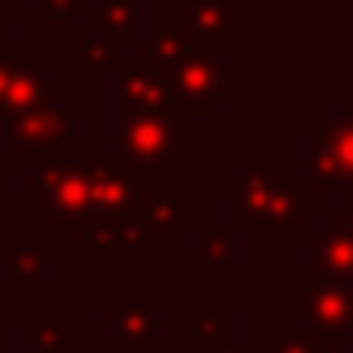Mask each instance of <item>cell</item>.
<instances>
[{"label":"cell","mask_w":353,"mask_h":353,"mask_svg":"<svg viewBox=\"0 0 353 353\" xmlns=\"http://www.w3.org/2000/svg\"><path fill=\"white\" fill-rule=\"evenodd\" d=\"M254 225L283 229V233H303L307 229L303 200L295 196L291 183L270 179V162L262 154L250 162V170L241 174V183H237V196H233V229L245 233Z\"/></svg>","instance_id":"6da1fadb"},{"label":"cell","mask_w":353,"mask_h":353,"mask_svg":"<svg viewBox=\"0 0 353 353\" xmlns=\"http://www.w3.org/2000/svg\"><path fill=\"white\" fill-rule=\"evenodd\" d=\"M307 137H312V154H307V166H303L307 192H316V196L332 192V188L353 192V96L345 100L341 121L312 117Z\"/></svg>","instance_id":"7a4b0ae2"},{"label":"cell","mask_w":353,"mask_h":353,"mask_svg":"<svg viewBox=\"0 0 353 353\" xmlns=\"http://www.w3.org/2000/svg\"><path fill=\"white\" fill-rule=\"evenodd\" d=\"M170 112L179 117H212L225 96V67L212 54L183 50L170 67Z\"/></svg>","instance_id":"3957f363"},{"label":"cell","mask_w":353,"mask_h":353,"mask_svg":"<svg viewBox=\"0 0 353 353\" xmlns=\"http://www.w3.org/2000/svg\"><path fill=\"white\" fill-rule=\"evenodd\" d=\"M174 121L170 112H125L121 154L125 162L150 166L158 174H174Z\"/></svg>","instance_id":"277c9868"},{"label":"cell","mask_w":353,"mask_h":353,"mask_svg":"<svg viewBox=\"0 0 353 353\" xmlns=\"http://www.w3.org/2000/svg\"><path fill=\"white\" fill-rule=\"evenodd\" d=\"M307 316H312V328L324 332V336H345L353 328V283L324 270L320 262H312L307 279Z\"/></svg>","instance_id":"5b68a950"},{"label":"cell","mask_w":353,"mask_h":353,"mask_svg":"<svg viewBox=\"0 0 353 353\" xmlns=\"http://www.w3.org/2000/svg\"><path fill=\"white\" fill-rule=\"evenodd\" d=\"M92 212V192H88V174L83 166H59L54 183L46 192V229H67L79 225Z\"/></svg>","instance_id":"8992f818"},{"label":"cell","mask_w":353,"mask_h":353,"mask_svg":"<svg viewBox=\"0 0 353 353\" xmlns=\"http://www.w3.org/2000/svg\"><path fill=\"white\" fill-rule=\"evenodd\" d=\"M88 192H92V208L100 212H125L133 204V170L129 162H88Z\"/></svg>","instance_id":"52a82bcc"},{"label":"cell","mask_w":353,"mask_h":353,"mask_svg":"<svg viewBox=\"0 0 353 353\" xmlns=\"http://www.w3.org/2000/svg\"><path fill=\"white\" fill-rule=\"evenodd\" d=\"M307 254L324 270H332V274H341V279L353 283V225H341L328 212L324 229L320 233H307Z\"/></svg>","instance_id":"ba28073f"},{"label":"cell","mask_w":353,"mask_h":353,"mask_svg":"<svg viewBox=\"0 0 353 353\" xmlns=\"http://www.w3.org/2000/svg\"><path fill=\"white\" fill-rule=\"evenodd\" d=\"M229 9H233V0H192V5L179 9V30L183 38L192 42H221L225 30H229Z\"/></svg>","instance_id":"9c48e42d"},{"label":"cell","mask_w":353,"mask_h":353,"mask_svg":"<svg viewBox=\"0 0 353 353\" xmlns=\"http://www.w3.org/2000/svg\"><path fill=\"white\" fill-rule=\"evenodd\" d=\"M96 320L108 332H117V341H125V345H154L158 341V316L141 303H125V307L108 303V307L96 312Z\"/></svg>","instance_id":"30bf717a"},{"label":"cell","mask_w":353,"mask_h":353,"mask_svg":"<svg viewBox=\"0 0 353 353\" xmlns=\"http://www.w3.org/2000/svg\"><path fill=\"white\" fill-rule=\"evenodd\" d=\"M67 137H71V121H67V117H59V112H34V117H26V121L13 129L9 150H13V154L54 150V145L67 141Z\"/></svg>","instance_id":"8fae6325"},{"label":"cell","mask_w":353,"mask_h":353,"mask_svg":"<svg viewBox=\"0 0 353 353\" xmlns=\"http://www.w3.org/2000/svg\"><path fill=\"white\" fill-rule=\"evenodd\" d=\"M258 353H341V336H324V332H295L274 324L266 332V341L258 345Z\"/></svg>","instance_id":"7c38bea8"},{"label":"cell","mask_w":353,"mask_h":353,"mask_svg":"<svg viewBox=\"0 0 353 353\" xmlns=\"http://www.w3.org/2000/svg\"><path fill=\"white\" fill-rule=\"evenodd\" d=\"M133 208L158 229V233H179V229H192V212H179L174 208V196L166 192H154V196H133Z\"/></svg>","instance_id":"4fadbf2b"},{"label":"cell","mask_w":353,"mask_h":353,"mask_svg":"<svg viewBox=\"0 0 353 353\" xmlns=\"http://www.w3.org/2000/svg\"><path fill=\"white\" fill-rule=\"evenodd\" d=\"M46 279V258L38 250H17V254H5V287L9 291H26V287H38Z\"/></svg>","instance_id":"5bb4252c"},{"label":"cell","mask_w":353,"mask_h":353,"mask_svg":"<svg viewBox=\"0 0 353 353\" xmlns=\"http://www.w3.org/2000/svg\"><path fill=\"white\" fill-rule=\"evenodd\" d=\"M196 270H221L233 262V237L229 233H200V245L192 254Z\"/></svg>","instance_id":"9a60e30c"},{"label":"cell","mask_w":353,"mask_h":353,"mask_svg":"<svg viewBox=\"0 0 353 353\" xmlns=\"http://www.w3.org/2000/svg\"><path fill=\"white\" fill-rule=\"evenodd\" d=\"M233 332V312L229 307H204L196 312V345H225Z\"/></svg>","instance_id":"2e32d148"},{"label":"cell","mask_w":353,"mask_h":353,"mask_svg":"<svg viewBox=\"0 0 353 353\" xmlns=\"http://www.w3.org/2000/svg\"><path fill=\"white\" fill-rule=\"evenodd\" d=\"M30 341H34L38 353H63V328L59 324H34Z\"/></svg>","instance_id":"e0dca14e"},{"label":"cell","mask_w":353,"mask_h":353,"mask_svg":"<svg viewBox=\"0 0 353 353\" xmlns=\"http://www.w3.org/2000/svg\"><path fill=\"white\" fill-rule=\"evenodd\" d=\"M332 216H336L341 225H353V192H345V204H341V208H336Z\"/></svg>","instance_id":"ac0fdd59"},{"label":"cell","mask_w":353,"mask_h":353,"mask_svg":"<svg viewBox=\"0 0 353 353\" xmlns=\"http://www.w3.org/2000/svg\"><path fill=\"white\" fill-rule=\"evenodd\" d=\"M287 303L291 307H307V287H291L287 291Z\"/></svg>","instance_id":"d6986e66"},{"label":"cell","mask_w":353,"mask_h":353,"mask_svg":"<svg viewBox=\"0 0 353 353\" xmlns=\"http://www.w3.org/2000/svg\"><path fill=\"white\" fill-rule=\"evenodd\" d=\"M216 353H258V345H216Z\"/></svg>","instance_id":"ffe728a7"},{"label":"cell","mask_w":353,"mask_h":353,"mask_svg":"<svg viewBox=\"0 0 353 353\" xmlns=\"http://www.w3.org/2000/svg\"><path fill=\"white\" fill-rule=\"evenodd\" d=\"M0 353H5V328H0Z\"/></svg>","instance_id":"44dd1931"},{"label":"cell","mask_w":353,"mask_h":353,"mask_svg":"<svg viewBox=\"0 0 353 353\" xmlns=\"http://www.w3.org/2000/svg\"><path fill=\"white\" fill-rule=\"evenodd\" d=\"M345 5H349V9H353V0H345Z\"/></svg>","instance_id":"7402d4cb"}]
</instances>
